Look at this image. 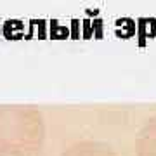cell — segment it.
<instances>
[{
  "label": "cell",
  "mask_w": 156,
  "mask_h": 156,
  "mask_svg": "<svg viewBox=\"0 0 156 156\" xmlns=\"http://www.w3.org/2000/svg\"><path fill=\"white\" fill-rule=\"evenodd\" d=\"M140 156H156V122L151 123L142 134Z\"/></svg>",
  "instance_id": "cell-1"
}]
</instances>
